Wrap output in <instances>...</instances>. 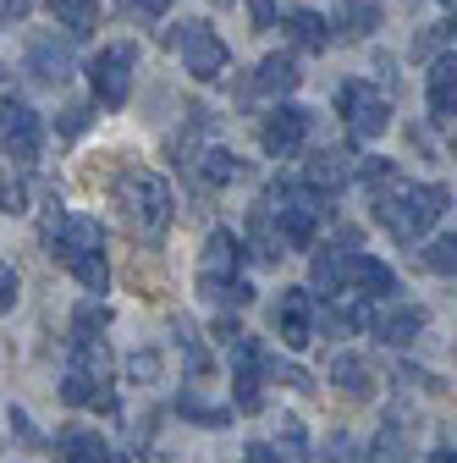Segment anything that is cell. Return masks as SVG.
<instances>
[{"label": "cell", "instance_id": "1", "mask_svg": "<svg viewBox=\"0 0 457 463\" xmlns=\"http://www.w3.org/2000/svg\"><path fill=\"white\" fill-rule=\"evenodd\" d=\"M44 243H50V254H55V260H61V265L78 276L83 293H105V287H110V265H105V226H99L94 215H61V210H55V215L44 221Z\"/></svg>", "mask_w": 457, "mask_h": 463}, {"label": "cell", "instance_id": "2", "mask_svg": "<svg viewBox=\"0 0 457 463\" xmlns=\"http://www.w3.org/2000/svg\"><path fill=\"white\" fill-rule=\"evenodd\" d=\"M446 204H452V194L441 183H396L391 194H380L375 221L391 232L396 243H419L424 232L446 215Z\"/></svg>", "mask_w": 457, "mask_h": 463}, {"label": "cell", "instance_id": "3", "mask_svg": "<svg viewBox=\"0 0 457 463\" xmlns=\"http://www.w3.org/2000/svg\"><path fill=\"white\" fill-rule=\"evenodd\" d=\"M265 204L275 215V232L287 238V249H309L314 232L325 221V194L314 188H293V183H270L265 188Z\"/></svg>", "mask_w": 457, "mask_h": 463}, {"label": "cell", "instance_id": "4", "mask_svg": "<svg viewBox=\"0 0 457 463\" xmlns=\"http://www.w3.org/2000/svg\"><path fill=\"white\" fill-rule=\"evenodd\" d=\"M117 204L127 210V221L144 232V238H160L165 221H171V188H165L160 171H144V165H133V171L117 177Z\"/></svg>", "mask_w": 457, "mask_h": 463}, {"label": "cell", "instance_id": "5", "mask_svg": "<svg viewBox=\"0 0 457 463\" xmlns=\"http://www.w3.org/2000/svg\"><path fill=\"white\" fill-rule=\"evenodd\" d=\"M165 44L177 50V61L188 67V78H199V83H215L220 72H226V61H232V50L220 44V33L210 28V23H177L165 33Z\"/></svg>", "mask_w": 457, "mask_h": 463}, {"label": "cell", "instance_id": "6", "mask_svg": "<svg viewBox=\"0 0 457 463\" xmlns=\"http://www.w3.org/2000/svg\"><path fill=\"white\" fill-rule=\"evenodd\" d=\"M336 110H341V122H348V138L364 149V144H375L386 128H391V105H386V94L375 89V83H364V78H353V83H341L336 89Z\"/></svg>", "mask_w": 457, "mask_h": 463}, {"label": "cell", "instance_id": "7", "mask_svg": "<svg viewBox=\"0 0 457 463\" xmlns=\"http://www.w3.org/2000/svg\"><path fill=\"white\" fill-rule=\"evenodd\" d=\"M359 260H364L359 232H353V226H341L336 238H331V243H320V254L309 260V287H314L320 298H336L341 287L359 276Z\"/></svg>", "mask_w": 457, "mask_h": 463}, {"label": "cell", "instance_id": "8", "mask_svg": "<svg viewBox=\"0 0 457 463\" xmlns=\"http://www.w3.org/2000/svg\"><path fill=\"white\" fill-rule=\"evenodd\" d=\"M133 67H138V44H105L94 61H89V83H94V99L99 105H127V94H133Z\"/></svg>", "mask_w": 457, "mask_h": 463}, {"label": "cell", "instance_id": "9", "mask_svg": "<svg viewBox=\"0 0 457 463\" xmlns=\"http://www.w3.org/2000/svg\"><path fill=\"white\" fill-rule=\"evenodd\" d=\"M238 270H243V238L238 232H210L204 238V249H199V287H204V298H215L220 304V293L238 281Z\"/></svg>", "mask_w": 457, "mask_h": 463}, {"label": "cell", "instance_id": "10", "mask_svg": "<svg viewBox=\"0 0 457 463\" xmlns=\"http://www.w3.org/2000/svg\"><path fill=\"white\" fill-rule=\"evenodd\" d=\"M270 326H275L281 347H293V354H303V347L314 342V331H320V304H314V293H309V287H287V293L275 298V315H270Z\"/></svg>", "mask_w": 457, "mask_h": 463}, {"label": "cell", "instance_id": "11", "mask_svg": "<svg viewBox=\"0 0 457 463\" xmlns=\"http://www.w3.org/2000/svg\"><path fill=\"white\" fill-rule=\"evenodd\" d=\"M270 364H275V359H265V347H259L254 336H238V342H232V402H238L243 414L259 409V381L270 375Z\"/></svg>", "mask_w": 457, "mask_h": 463}, {"label": "cell", "instance_id": "12", "mask_svg": "<svg viewBox=\"0 0 457 463\" xmlns=\"http://www.w3.org/2000/svg\"><path fill=\"white\" fill-rule=\"evenodd\" d=\"M303 138H309V110H303V105H275V110L265 116V128H259V144H265L275 160L298 155Z\"/></svg>", "mask_w": 457, "mask_h": 463}, {"label": "cell", "instance_id": "13", "mask_svg": "<svg viewBox=\"0 0 457 463\" xmlns=\"http://www.w3.org/2000/svg\"><path fill=\"white\" fill-rule=\"evenodd\" d=\"M61 402L67 409H117V392H110V375H94V370H78V364H67V375H61Z\"/></svg>", "mask_w": 457, "mask_h": 463}, {"label": "cell", "instance_id": "14", "mask_svg": "<svg viewBox=\"0 0 457 463\" xmlns=\"http://www.w3.org/2000/svg\"><path fill=\"white\" fill-rule=\"evenodd\" d=\"M39 138H44V128H39L33 105H23V99L6 94V160H33Z\"/></svg>", "mask_w": 457, "mask_h": 463}, {"label": "cell", "instance_id": "15", "mask_svg": "<svg viewBox=\"0 0 457 463\" xmlns=\"http://www.w3.org/2000/svg\"><path fill=\"white\" fill-rule=\"evenodd\" d=\"M359 177V165L348 160V155H336V149H320L309 165H303V188H314V194H341V188H348Z\"/></svg>", "mask_w": 457, "mask_h": 463}, {"label": "cell", "instance_id": "16", "mask_svg": "<svg viewBox=\"0 0 457 463\" xmlns=\"http://www.w3.org/2000/svg\"><path fill=\"white\" fill-rule=\"evenodd\" d=\"M424 326H430L424 304H391V309H380V315L369 320V331H375L380 342H391V347H403V342H414V336H419Z\"/></svg>", "mask_w": 457, "mask_h": 463}, {"label": "cell", "instance_id": "17", "mask_svg": "<svg viewBox=\"0 0 457 463\" xmlns=\"http://www.w3.org/2000/svg\"><path fill=\"white\" fill-rule=\"evenodd\" d=\"M424 105H430L435 122H446V128H452V116H457V55H441V61L430 67Z\"/></svg>", "mask_w": 457, "mask_h": 463}, {"label": "cell", "instance_id": "18", "mask_svg": "<svg viewBox=\"0 0 457 463\" xmlns=\"http://www.w3.org/2000/svg\"><path fill=\"white\" fill-rule=\"evenodd\" d=\"M61 463H127V458L110 452V441H105L99 430L67 425V430H61Z\"/></svg>", "mask_w": 457, "mask_h": 463}, {"label": "cell", "instance_id": "19", "mask_svg": "<svg viewBox=\"0 0 457 463\" xmlns=\"http://www.w3.org/2000/svg\"><path fill=\"white\" fill-rule=\"evenodd\" d=\"M177 409H182V420H188V425L220 430V425H232V409H238V402H215V397H204V392H199V381H193V386H182Z\"/></svg>", "mask_w": 457, "mask_h": 463}, {"label": "cell", "instance_id": "20", "mask_svg": "<svg viewBox=\"0 0 457 463\" xmlns=\"http://www.w3.org/2000/svg\"><path fill=\"white\" fill-rule=\"evenodd\" d=\"M28 72L44 78V83H61V78L72 72V50H67V44H55L50 33H39V39L28 44Z\"/></svg>", "mask_w": 457, "mask_h": 463}, {"label": "cell", "instance_id": "21", "mask_svg": "<svg viewBox=\"0 0 457 463\" xmlns=\"http://www.w3.org/2000/svg\"><path fill=\"white\" fill-rule=\"evenodd\" d=\"M331 381H336L341 397H369L375 392V375H369V364L359 354H336L331 359Z\"/></svg>", "mask_w": 457, "mask_h": 463}, {"label": "cell", "instance_id": "22", "mask_svg": "<svg viewBox=\"0 0 457 463\" xmlns=\"http://www.w3.org/2000/svg\"><path fill=\"white\" fill-rule=\"evenodd\" d=\"M336 28L348 39H364L380 28V0H336Z\"/></svg>", "mask_w": 457, "mask_h": 463}, {"label": "cell", "instance_id": "23", "mask_svg": "<svg viewBox=\"0 0 457 463\" xmlns=\"http://www.w3.org/2000/svg\"><path fill=\"white\" fill-rule=\"evenodd\" d=\"M254 89L259 94H293L298 89V61L293 55H265L259 72H254Z\"/></svg>", "mask_w": 457, "mask_h": 463}, {"label": "cell", "instance_id": "24", "mask_svg": "<svg viewBox=\"0 0 457 463\" xmlns=\"http://www.w3.org/2000/svg\"><path fill=\"white\" fill-rule=\"evenodd\" d=\"M331 17H320V12H309V6H298V12H287V33L303 44V50H325L331 44Z\"/></svg>", "mask_w": 457, "mask_h": 463}, {"label": "cell", "instance_id": "25", "mask_svg": "<svg viewBox=\"0 0 457 463\" xmlns=\"http://www.w3.org/2000/svg\"><path fill=\"white\" fill-rule=\"evenodd\" d=\"M55 23H61L72 39L99 28V0H55Z\"/></svg>", "mask_w": 457, "mask_h": 463}, {"label": "cell", "instance_id": "26", "mask_svg": "<svg viewBox=\"0 0 457 463\" xmlns=\"http://www.w3.org/2000/svg\"><path fill=\"white\" fill-rule=\"evenodd\" d=\"M199 177H204L210 188H232V183L243 177V160H238L232 149H204V160H199Z\"/></svg>", "mask_w": 457, "mask_h": 463}, {"label": "cell", "instance_id": "27", "mask_svg": "<svg viewBox=\"0 0 457 463\" xmlns=\"http://www.w3.org/2000/svg\"><path fill=\"white\" fill-rule=\"evenodd\" d=\"M270 441H275V452L287 458V463H309V430H303L293 414L275 420V436H270Z\"/></svg>", "mask_w": 457, "mask_h": 463}, {"label": "cell", "instance_id": "28", "mask_svg": "<svg viewBox=\"0 0 457 463\" xmlns=\"http://www.w3.org/2000/svg\"><path fill=\"white\" fill-rule=\"evenodd\" d=\"M353 287H359V293L364 298H391L396 293V276H391V265H380V260H359V276H353Z\"/></svg>", "mask_w": 457, "mask_h": 463}, {"label": "cell", "instance_id": "29", "mask_svg": "<svg viewBox=\"0 0 457 463\" xmlns=\"http://www.w3.org/2000/svg\"><path fill=\"white\" fill-rule=\"evenodd\" d=\"M403 458H408V436H403V425H380L375 441H369V452H364V463H403Z\"/></svg>", "mask_w": 457, "mask_h": 463}, {"label": "cell", "instance_id": "30", "mask_svg": "<svg viewBox=\"0 0 457 463\" xmlns=\"http://www.w3.org/2000/svg\"><path fill=\"white\" fill-rule=\"evenodd\" d=\"M424 265H430L435 276H457V232H441V238H430Z\"/></svg>", "mask_w": 457, "mask_h": 463}, {"label": "cell", "instance_id": "31", "mask_svg": "<svg viewBox=\"0 0 457 463\" xmlns=\"http://www.w3.org/2000/svg\"><path fill=\"white\" fill-rule=\"evenodd\" d=\"M127 375H133L138 386H154V381H160V354H154V347H138V354L127 359Z\"/></svg>", "mask_w": 457, "mask_h": 463}, {"label": "cell", "instance_id": "32", "mask_svg": "<svg viewBox=\"0 0 457 463\" xmlns=\"http://www.w3.org/2000/svg\"><path fill=\"white\" fill-rule=\"evenodd\" d=\"M359 183H369V188H391V183H396V165L380 160V155H369V160H359Z\"/></svg>", "mask_w": 457, "mask_h": 463}, {"label": "cell", "instance_id": "33", "mask_svg": "<svg viewBox=\"0 0 457 463\" xmlns=\"http://www.w3.org/2000/svg\"><path fill=\"white\" fill-rule=\"evenodd\" d=\"M0 210H6V215H23V210H28V188L6 177V188H0Z\"/></svg>", "mask_w": 457, "mask_h": 463}, {"label": "cell", "instance_id": "34", "mask_svg": "<svg viewBox=\"0 0 457 463\" xmlns=\"http://www.w3.org/2000/svg\"><path fill=\"white\" fill-rule=\"evenodd\" d=\"M243 463H287V458L275 452V441H248L243 447Z\"/></svg>", "mask_w": 457, "mask_h": 463}, {"label": "cell", "instance_id": "35", "mask_svg": "<svg viewBox=\"0 0 457 463\" xmlns=\"http://www.w3.org/2000/svg\"><path fill=\"white\" fill-rule=\"evenodd\" d=\"M6 425L17 430V441H28V447H39V430L28 425V414H23V409H6Z\"/></svg>", "mask_w": 457, "mask_h": 463}, {"label": "cell", "instance_id": "36", "mask_svg": "<svg viewBox=\"0 0 457 463\" xmlns=\"http://www.w3.org/2000/svg\"><path fill=\"white\" fill-rule=\"evenodd\" d=\"M83 128H89V105H72V110L61 116V133H67V138H78Z\"/></svg>", "mask_w": 457, "mask_h": 463}, {"label": "cell", "instance_id": "37", "mask_svg": "<svg viewBox=\"0 0 457 463\" xmlns=\"http://www.w3.org/2000/svg\"><path fill=\"white\" fill-rule=\"evenodd\" d=\"M248 17L254 28H275V0H248Z\"/></svg>", "mask_w": 457, "mask_h": 463}, {"label": "cell", "instance_id": "38", "mask_svg": "<svg viewBox=\"0 0 457 463\" xmlns=\"http://www.w3.org/2000/svg\"><path fill=\"white\" fill-rule=\"evenodd\" d=\"M177 0H127V12L133 17H160V12H171Z\"/></svg>", "mask_w": 457, "mask_h": 463}, {"label": "cell", "instance_id": "39", "mask_svg": "<svg viewBox=\"0 0 457 463\" xmlns=\"http://www.w3.org/2000/svg\"><path fill=\"white\" fill-rule=\"evenodd\" d=\"M17 304V270L6 265V270H0V309H12Z\"/></svg>", "mask_w": 457, "mask_h": 463}, {"label": "cell", "instance_id": "40", "mask_svg": "<svg viewBox=\"0 0 457 463\" xmlns=\"http://www.w3.org/2000/svg\"><path fill=\"white\" fill-rule=\"evenodd\" d=\"M0 6H6V23H17V17H28L33 0H0Z\"/></svg>", "mask_w": 457, "mask_h": 463}, {"label": "cell", "instance_id": "41", "mask_svg": "<svg viewBox=\"0 0 457 463\" xmlns=\"http://www.w3.org/2000/svg\"><path fill=\"white\" fill-rule=\"evenodd\" d=\"M430 463H457V447H435V452H430Z\"/></svg>", "mask_w": 457, "mask_h": 463}, {"label": "cell", "instance_id": "42", "mask_svg": "<svg viewBox=\"0 0 457 463\" xmlns=\"http://www.w3.org/2000/svg\"><path fill=\"white\" fill-rule=\"evenodd\" d=\"M441 6H446V12H457V0H441Z\"/></svg>", "mask_w": 457, "mask_h": 463}, {"label": "cell", "instance_id": "43", "mask_svg": "<svg viewBox=\"0 0 457 463\" xmlns=\"http://www.w3.org/2000/svg\"><path fill=\"white\" fill-rule=\"evenodd\" d=\"M452 33H457V23H452Z\"/></svg>", "mask_w": 457, "mask_h": 463}]
</instances>
